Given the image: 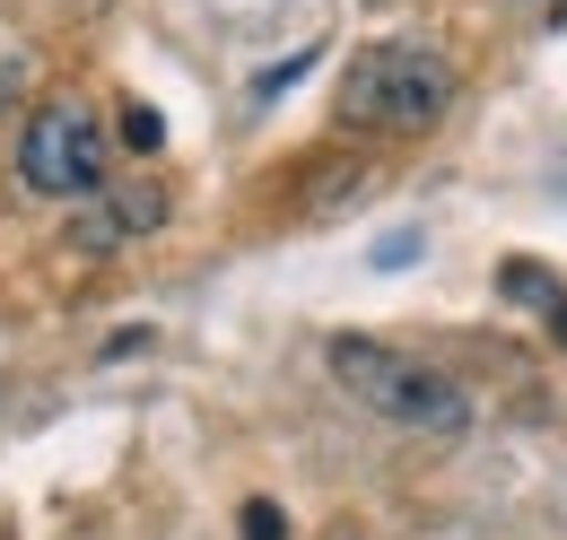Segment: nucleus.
Here are the masks:
<instances>
[{"instance_id":"obj_3","label":"nucleus","mask_w":567,"mask_h":540,"mask_svg":"<svg viewBox=\"0 0 567 540\" xmlns=\"http://www.w3.org/2000/svg\"><path fill=\"white\" fill-rule=\"evenodd\" d=\"M18 175H27V193H44V201L105 193V132H96V114H87V105H35L27 132H18Z\"/></svg>"},{"instance_id":"obj_8","label":"nucleus","mask_w":567,"mask_h":540,"mask_svg":"<svg viewBox=\"0 0 567 540\" xmlns=\"http://www.w3.org/2000/svg\"><path fill=\"white\" fill-rule=\"evenodd\" d=\"M559 323H567V314H559Z\"/></svg>"},{"instance_id":"obj_6","label":"nucleus","mask_w":567,"mask_h":540,"mask_svg":"<svg viewBox=\"0 0 567 540\" xmlns=\"http://www.w3.org/2000/svg\"><path fill=\"white\" fill-rule=\"evenodd\" d=\"M236 523H245V540H288V515L271 506V497H254V506H245Z\"/></svg>"},{"instance_id":"obj_5","label":"nucleus","mask_w":567,"mask_h":540,"mask_svg":"<svg viewBox=\"0 0 567 540\" xmlns=\"http://www.w3.org/2000/svg\"><path fill=\"white\" fill-rule=\"evenodd\" d=\"M497 288H506L515 305H559V279H550L542 262H506V270H497Z\"/></svg>"},{"instance_id":"obj_1","label":"nucleus","mask_w":567,"mask_h":540,"mask_svg":"<svg viewBox=\"0 0 567 540\" xmlns=\"http://www.w3.org/2000/svg\"><path fill=\"white\" fill-rule=\"evenodd\" d=\"M454 114V62L436 44H367L350 70H341V123L350 132H436Z\"/></svg>"},{"instance_id":"obj_2","label":"nucleus","mask_w":567,"mask_h":540,"mask_svg":"<svg viewBox=\"0 0 567 540\" xmlns=\"http://www.w3.org/2000/svg\"><path fill=\"white\" fill-rule=\"evenodd\" d=\"M332 375H341V393H358L375 418H402V427H427V436L472 427L463 384L436 375V366H420V357H402V349H384V340L341 332V340H332Z\"/></svg>"},{"instance_id":"obj_7","label":"nucleus","mask_w":567,"mask_h":540,"mask_svg":"<svg viewBox=\"0 0 567 540\" xmlns=\"http://www.w3.org/2000/svg\"><path fill=\"white\" fill-rule=\"evenodd\" d=\"M123 139H132V148H157V139H166V123H157V105H123Z\"/></svg>"},{"instance_id":"obj_4","label":"nucleus","mask_w":567,"mask_h":540,"mask_svg":"<svg viewBox=\"0 0 567 540\" xmlns=\"http://www.w3.org/2000/svg\"><path fill=\"white\" fill-rule=\"evenodd\" d=\"M148 227H166V193L157 184H105L96 209L71 227V253H114L123 236H148Z\"/></svg>"}]
</instances>
